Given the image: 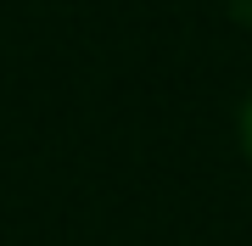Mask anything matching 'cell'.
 Listing matches in <instances>:
<instances>
[{"label":"cell","mask_w":252,"mask_h":246,"mask_svg":"<svg viewBox=\"0 0 252 246\" xmlns=\"http://www.w3.org/2000/svg\"><path fill=\"white\" fill-rule=\"evenodd\" d=\"M241 146H247V157H252V95H247V112H241Z\"/></svg>","instance_id":"6da1fadb"}]
</instances>
